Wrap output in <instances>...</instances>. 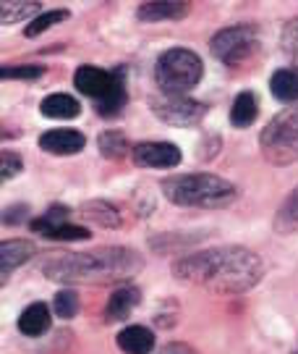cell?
<instances>
[{
	"label": "cell",
	"mask_w": 298,
	"mask_h": 354,
	"mask_svg": "<svg viewBox=\"0 0 298 354\" xmlns=\"http://www.w3.org/2000/svg\"><path fill=\"white\" fill-rule=\"evenodd\" d=\"M173 276L183 283L217 294H241L259 283L264 263L246 247H215L178 260Z\"/></svg>",
	"instance_id": "cell-1"
},
{
	"label": "cell",
	"mask_w": 298,
	"mask_h": 354,
	"mask_svg": "<svg viewBox=\"0 0 298 354\" xmlns=\"http://www.w3.org/2000/svg\"><path fill=\"white\" fill-rule=\"evenodd\" d=\"M144 268V257L128 247H102L92 252L50 257L42 266L45 279L55 283H108L134 276Z\"/></svg>",
	"instance_id": "cell-2"
},
{
	"label": "cell",
	"mask_w": 298,
	"mask_h": 354,
	"mask_svg": "<svg viewBox=\"0 0 298 354\" xmlns=\"http://www.w3.org/2000/svg\"><path fill=\"white\" fill-rule=\"evenodd\" d=\"M162 194L178 207H201V210H220L238 200V189L215 176V174H181L160 184Z\"/></svg>",
	"instance_id": "cell-3"
},
{
	"label": "cell",
	"mask_w": 298,
	"mask_h": 354,
	"mask_svg": "<svg viewBox=\"0 0 298 354\" xmlns=\"http://www.w3.org/2000/svg\"><path fill=\"white\" fill-rule=\"evenodd\" d=\"M204 76V64L188 48H170L155 64V82L165 97H186Z\"/></svg>",
	"instance_id": "cell-4"
},
{
	"label": "cell",
	"mask_w": 298,
	"mask_h": 354,
	"mask_svg": "<svg viewBox=\"0 0 298 354\" xmlns=\"http://www.w3.org/2000/svg\"><path fill=\"white\" fill-rule=\"evenodd\" d=\"M74 84L81 95L95 97L97 113L105 118H112L123 111L128 102V92H126L123 68L118 71H105L99 66H79L74 74Z\"/></svg>",
	"instance_id": "cell-5"
},
{
	"label": "cell",
	"mask_w": 298,
	"mask_h": 354,
	"mask_svg": "<svg viewBox=\"0 0 298 354\" xmlns=\"http://www.w3.org/2000/svg\"><path fill=\"white\" fill-rule=\"evenodd\" d=\"M259 147L264 160L272 165H293L298 160V105L286 108L261 129Z\"/></svg>",
	"instance_id": "cell-6"
},
{
	"label": "cell",
	"mask_w": 298,
	"mask_h": 354,
	"mask_svg": "<svg viewBox=\"0 0 298 354\" xmlns=\"http://www.w3.org/2000/svg\"><path fill=\"white\" fill-rule=\"evenodd\" d=\"M259 48V29L254 24H236L220 29L210 42V50L217 61L230 68L244 66Z\"/></svg>",
	"instance_id": "cell-7"
},
{
	"label": "cell",
	"mask_w": 298,
	"mask_h": 354,
	"mask_svg": "<svg viewBox=\"0 0 298 354\" xmlns=\"http://www.w3.org/2000/svg\"><path fill=\"white\" fill-rule=\"evenodd\" d=\"M152 113L168 127H197L207 115V105L191 97H157L152 100Z\"/></svg>",
	"instance_id": "cell-8"
},
{
	"label": "cell",
	"mask_w": 298,
	"mask_h": 354,
	"mask_svg": "<svg viewBox=\"0 0 298 354\" xmlns=\"http://www.w3.org/2000/svg\"><path fill=\"white\" fill-rule=\"evenodd\" d=\"M181 147L173 142H139L131 147V160L139 168H175L181 163Z\"/></svg>",
	"instance_id": "cell-9"
},
{
	"label": "cell",
	"mask_w": 298,
	"mask_h": 354,
	"mask_svg": "<svg viewBox=\"0 0 298 354\" xmlns=\"http://www.w3.org/2000/svg\"><path fill=\"white\" fill-rule=\"evenodd\" d=\"M87 147V137L76 129H50L39 137V150L50 155H76Z\"/></svg>",
	"instance_id": "cell-10"
},
{
	"label": "cell",
	"mask_w": 298,
	"mask_h": 354,
	"mask_svg": "<svg viewBox=\"0 0 298 354\" xmlns=\"http://www.w3.org/2000/svg\"><path fill=\"white\" fill-rule=\"evenodd\" d=\"M191 11L188 3H173V0H157V3H141L139 6V21H181Z\"/></svg>",
	"instance_id": "cell-11"
},
{
	"label": "cell",
	"mask_w": 298,
	"mask_h": 354,
	"mask_svg": "<svg viewBox=\"0 0 298 354\" xmlns=\"http://www.w3.org/2000/svg\"><path fill=\"white\" fill-rule=\"evenodd\" d=\"M139 302H141V291H139L137 286H121V289H115L110 294L108 307H105V317H108L110 323L126 320Z\"/></svg>",
	"instance_id": "cell-12"
},
{
	"label": "cell",
	"mask_w": 298,
	"mask_h": 354,
	"mask_svg": "<svg viewBox=\"0 0 298 354\" xmlns=\"http://www.w3.org/2000/svg\"><path fill=\"white\" fill-rule=\"evenodd\" d=\"M50 326H52V315H50V307L45 302L29 304L24 313L19 315V330H21L24 336H32V339L48 333Z\"/></svg>",
	"instance_id": "cell-13"
},
{
	"label": "cell",
	"mask_w": 298,
	"mask_h": 354,
	"mask_svg": "<svg viewBox=\"0 0 298 354\" xmlns=\"http://www.w3.org/2000/svg\"><path fill=\"white\" fill-rule=\"evenodd\" d=\"M34 254V244L26 239H6L0 244V270H3V279L13 273L19 266H24L26 260Z\"/></svg>",
	"instance_id": "cell-14"
},
{
	"label": "cell",
	"mask_w": 298,
	"mask_h": 354,
	"mask_svg": "<svg viewBox=\"0 0 298 354\" xmlns=\"http://www.w3.org/2000/svg\"><path fill=\"white\" fill-rule=\"evenodd\" d=\"M118 346L126 354H152L155 352V333L147 326H128L118 333Z\"/></svg>",
	"instance_id": "cell-15"
},
{
	"label": "cell",
	"mask_w": 298,
	"mask_h": 354,
	"mask_svg": "<svg viewBox=\"0 0 298 354\" xmlns=\"http://www.w3.org/2000/svg\"><path fill=\"white\" fill-rule=\"evenodd\" d=\"M39 113L45 118H63V121H71L81 113V105L76 97L66 95V92H55V95H48L45 100L39 102Z\"/></svg>",
	"instance_id": "cell-16"
},
{
	"label": "cell",
	"mask_w": 298,
	"mask_h": 354,
	"mask_svg": "<svg viewBox=\"0 0 298 354\" xmlns=\"http://www.w3.org/2000/svg\"><path fill=\"white\" fill-rule=\"evenodd\" d=\"M259 115V102H257V95L254 92H241L236 100H233V108H230V124L236 129H248Z\"/></svg>",
	"instance_id": "cell-17"
},
{
	"label": "cell",
	"mask_w": 298,
	"mask_h": 354,
	"mask_svg": "<svg viewBox=\"0 0 298 354\" xmlns=\"http://www.w3.org/2000/svg\"><path fill=\"white\" fill-rule=\"evenodd\" d=\"M270 92L280 102H298V71L280 68L270 79Z\"/></svg>",
	"instance_id": "cell-18"
},
{
	"label": "cell",
	"mask_w": 298,
	"mask_h": 354,
	"mask_svg": "<svg viewBox=\"0 0 298 354\" xmlns=\"http://www.w3.org/2000/svg\"><path fill=\"white\" fill-rule=\"evenodd\" d=\"M79 213L84 215V218H89V221L102 223V226H108V228L121 226V213H118V207L110 203H102V200H97V203H84L79 207Z\"/></svg>",
	"instance_id": "cell-19"
},
{
	"label": "cell",
	"mask_w": 298,
	"mask_h": 354,
	"mask_svg": "<svg viewBox=\"0 0 298 354\" xmlns=\"http://www.w3.org/2000/svg\"><path fill=\"white\" fill-rule=\"evenodd\" d=\"M97 147L105 158L118 160V158H123L126 152H128V140H126L123 131H118V129H108V131H102V134L97 137Z\"/></svg>",
	"instance_id": "cell-20"
},
{
	"label": "cell",
	"mask_w": 298,
	"mask_h": 354,
	"mask_svg": "<svg viewBox=\"0 0 298 354\" xmlns=\"http://www.w3.org/2000/svg\"><path fill=\"white\" fill-rule=\"evenodd\" d=\"M275 231H298V189H293L275 215Z\"/></svg>",
	"instance_id": "cell-21"
},
{
	"label": "cell",
	"mask_w": 298,
	"mask_h": 354,
	"mask_svg": "<svg viewBox=\"0 0 298 354\" xmlns=\"http://www.w3.org/2000/svg\"><path fill=\"white\" fill-rule=\"evenodd\" d=\"M39 3H16V0H8V3H0V21L3 24H16L21 19H34V13L39 16Z\"/></svg>",
	"instance_id": "cell-22"
},
{
	"label": "cell",
	"mask_w": 298,
	"mask_h": 354,
	"mask_svg": "<svg viewBox=\"0 0 298 354\" xmlns=\"http://www.w3.org/2000/svg\"><path fill=\"white\" fill-rule=\"evenodd\" d=\"M39 236L52 241H87L92 236V231L84 226H74V223H58V226L42 228Z\"/></svg>",
	"instance_id": "cell-23"
},
{
	"label": "cell",
	"mask_w": 298,
	"mask_h": 354,
	"mask_svg": "<svg viewBox=\"0 0 298 354\" xmlns=\"http://www.w3.org/2000/svg\"><path fill=\"white\" fill-rule=\"evenodd\" d=\"M71 13L63 11V8H58V11H48V13H39V16H34L29 24H26L24 35L26 37H37V35H42L45 29H50V26L61 24V21H66Z\"/></svg>",
	"instance_id": "cell-24"
},
{
	"label": "cell",
	"mask_w": 298,
	"mask_h": 354,
	"mask_svg": "<svg viewBox=\"0 0 298 354\" xmlns=\"http://www.w3.org/2000/svg\"><path fill=\"white\" fill-rule=\"evenodd\" d=\"M52 313L63 317V320L74 317L79 313V294L74 289H61L55 294V299H52Z\"/></svg>",
	"instance_id": "cell-25"
},
{
	"label": "cell",
	"mask_w": 298,
	"mask_h": 354,
	"mask_svg": "<svg viewBox=\"0 0 298 354\" xmlns=\"http://www.w3.org/2000/svg\"><path fill=\"white\" fill-rule=\"evenodd\" d=\"M280 45H283V53L290 58V64L298 68V19H290V21L286 24Z\"/></svg>",
	"instance_id": "cell-26"
},
{
	"label": "cell",
	"mask_w": 298,
	"mask_h": 354,
	"mask_svg": "<svg viewBox=\"0 0 298 354\" xmlns=\"http://www.w3.org/2000/svg\"><path fill=\"white\" fill-rule=\"evenodd\" d=\"M45 74V66H6L0 76L3 79H24V82H34Z\"/></svg>",
	"instance_id": "cell-27"
},
{
	"label": "cell",
	"mask_w": 298,
	"mask_h": 354,
	"mask_svg": "<svg viewBox=\"0 0 298 354\" xmlns=\"http://www.w3.org/2000/svg\"><path fill=\"white\" fill-rule=\"evenodd\" d=\"M0 160H3V168H0V178H3V181L16 178L19 174H21V168H24V160H21L13 150H3Z\"/></svg>",
	"instance_id": "cell-28"
},
{
	"label": "cell",
	"mask_w": 298,
	"mask_h": 354,
	"mask_svg": "<svg viewBox=\"0 0 298 354\" xmlns=\"http://www.w3.org/2000/svg\"><path fill=\"white\" fill-rule=\"evenodd\" d=\"M24 218H29V205H11L3 213V223H19Z\"/></svg>",
	"instance_id": "cell-29"
},
{
	"label": "cell",
	"mask_w": 298,
	"mask_h": 354,
	"mask_svg": "<svg viewBox=\"0 0 298 354\" xmlns=\"http://www.w3.org/2000/svg\"><path fill=\"white\" fill-rule=\"evenodd\" d=\"M157 354H199L197 349H191L188 344H181V342H170V344H165L160 352Z\"/></svg>",
	"instance_id": "cell-30"
},
{
	"label": "cell",
	"mask_w": 298,
	"mask_h": 354,
	"mask_svg": "<svg viewBox=\"0 0 298 354\" xmlns=\"http://www.w3.org/2000/svg\"><path fill=\"white\" fill-rule=\"evenodd\" d=\"M296 354H298V352H296Z\"/></svg>",
	"instance_id": "cell-31"
}]
</instances>
